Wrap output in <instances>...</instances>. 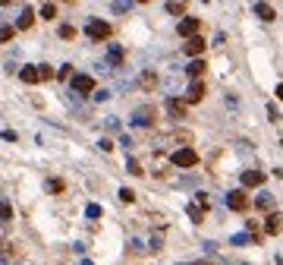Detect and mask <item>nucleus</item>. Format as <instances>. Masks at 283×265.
Returning a JSON list of instances; mask_svg holds the SVG:
<instances>
[{
  "label": "nucleus",
  "instance_id": "obj_12",
  "mask_svg": "<svg viewBox=\"0 0 283 265\" xmlns=\"http://www.w3.org/2000/svg\"><path fill=\"white\" fill-rule=\"evenodd\" d=\"M255 16L264 19V23H274V19H277V13H274L271 4H255Z\"/></svg>",
  "mask_w": 283,
  "mask_h": 265
},
{
  "label": "nucleus",
  "instance_id": "obj_27",
  "mask_svg": "<svg viewBox=\"0 0 283 265\" xmlns=\"http://www.w3.org/2000/svg\"><path fill=\"white\" fill-rule=\"evenodd\" d=\"M233 243H236V246H245V243H252V237H249V234H236Z\"/></svg>",
  "mask_w": 283,
  "mask_h": 265
},
{
  "label": "nucleus",
  "instance_id": "obj_11",
  "mask_svg": "<svg viewBox=\"0 0 283 265\" xmlns=\"http://www.w3.org/2000/svg\"><path fill=\"white\" fill-rule=\"evenodd\" d=\"M264 183V170H245L242 174V186H261Z\"/></svg>",
  "mask_w": 283,
  "mask_h": 265
},
{
  "label": "nucleus",
  "instance_id": "obj_21",
  "mask_svg": "<svg viewBox=\"0 0 283 265\" xmlns=\"http://www.w3.org/2000/svg\"><path fill=\"white\" fill-rule=\"evenodd\" d=\"M13 218V208H10V202H4L0 199V221H10Z\"/></svg>",
  "mask_w": 283,
  "mask_h": 265
},
{
  "label": "nucleus",
  "instance_id": "obj_9",
  "mask_svg": "<svg viewBox=\"0 0 283 265\" xmlns=\"http://www.w3.org/2000/svg\"><path fill=\"white\" fill-rule=\"evenodd\" d=\"M183 51H186V54H189V57H192V60H195V57H198V54L204 51V41H201V38L195 35V38H189V41L183 45Z\"/></svg>",
  "mask_w": 283,
  "mask_h": 265
},
{
  "label": "nucleus",
  "instance_id": "obj_17",
  "mask_svg": "<svg viewBox=\"0 0 283 265\" xmlns=\"http://www.w3.org/2000/svg\"><path fill=\"white\" fill-rule=\"evenodd\" d=\"M255 205H258V208H261V212H268V208H271V205H274V196H271V193H261V196H258V199H255Z\"/></svg>",
  "mask_w": 283,
  "mask_h": 265
},
{
  "label": "nucleus",
  "instance_id": "obj_2",
  "mask_svg": "<svg viewBox=\"0 0 283 265\" xmlns=\"http://www.w3.org/2000/svg\"><path fill=\"white\" fill-rule=\"evenodd\" d=\"M170 161H173L176 167H195L198 164V155H195L192 148H179V151H173V158H170Z\"/></svg>",
  "mask_w": 283,
  "mask_h": 265
},
{
  "label": "nucleus",
  "instance_id": "obj_30",
  "mask_svg": "<svg viewBox=\"0 0 283 265\" xmlns=\"http://www.w3.org/2000/svg\"><path fill=\"white\" fill-rule=\"evenodd\" d=\"M57 76H60V79H69V76H72V67H69V63H63V67H60V73H57Z\"/></svg>",
  "mask_w": 283,
  "mask_h": 265
},
{
  "label": "nucleus",
  "instance_id": "obj_26",
  "mask_svg": "<svg viewBox=\"0 0 283 265\" xmlns=\"http://www.w3.org/2000/svg\"><path fill=\"white\" fill-rule=\"evenodd\" d=\"M167 13L179 16V13H183V4H179V0H170V4H167Z\"/></svg>",
  "mask_w": 283,
  "mask_h": 265
},
{
  "label": "nucleus",
  "instance_id": "obj_34",
  "mask_svg": "<svg viewBox=\"0 0 283 265\" xmlns=\"http://www.w3.org/2000/svg\"><path fill=\"white\" fill-rule=\"evenodd\" d=\"M277 98H280V101H283V82H280V85H277Z\"/></svg>",
  "mask_w": 283,
  "mask_h": 265
},
{
  "label": "nucleus",
  "instance_id": "obj_33",
  "mask_svg": "<svg viewBox=\"0 0 283 265\" xmlns=\"http://www.w3.org/2000/svg\"><path fill=\"white\" fill-rule=\"evenodd\" d=\"M129 174L139 177V174H142V164H139V161H129Z\"/></svg>",
  "mask_w": 283,
  "mask_h": 265
},
{
  "label": "nucleus",
  "instance_id": "obj_22",
  "mask_svg": "<svg viewBox=\"0 0 283 265\" xmlns=\"http://www.w3.org/2000/svg\"><path fill=\"white\" fill-rule=\"evenodd\" d=\"M142 85H145V89H155V85H158V76H155V73H145V76H142Z\"/></svg>",
  "mask_w": 283,
  "mask_h": 265
},
{
  "label": "nucleus",
  "instance_id": "obj_25",
  "mask_svg": "<svg viewBox=\"0 0 283 265\" xmlns=\"http://www.w3.org/2000/svg\"><path fill=\"white\" fill-rule=\"evenodd\" d=\"M57 32H60V38H66V41H69V38H75V29L72 26H60Z\"/></svg>",
  "mask_w": 283,
  "mask_h": 265
},
{
  "label": "nucleus",
  "instance_id": "obj_31",
  "mask_svg": "<svg viewBox=\"0 0 283 265\" xmlns=\"http://www.w3.org/2000/svg\"><path fill=\"white\" fill-rule=\"evenodd\" d=\"M85 215H88V218H98V215H101V205H88Z\"/></svg>",
  "mask_w": 283,
  "mask_h": 265
},
{
  "label": "nucleus",
  "instance_id": "obj_5",
  "mask_svg": "<svg viewBox=\"0 0 283 265\" xmlns=\"http://www.w3.org/2000/svg\"><path fill=\"white\" fill-rule=\"evenodd\" d=\"M204 98V82H189V89H186V104H198Z\"/></svg>",
  "mask_w": 283,
  "mask_h": 265
},
{
  "label": "nucleus",
  "instance_id": "obj_14",
  "mask_svg": "<svg viewBox=\"0 0 283 265\" xmlns=\"http://www.w3.org/2000/svg\"><path fill=\"white\" fill-rule=\"evenodd\" d=\"M32 23H35V13L25 7L22 13H19V19H16V29H32Z\"/></svg>",
  "mask_w": 283,
  "mask_h": 265
},
{
  "label": "nucleus",
  "instance_id": "obj_19",
  "mask_svg": "<svg viewBox=\"0 0 283 265\" xmlns=\"http://www.w3.org/2000/svg\"><path fill=\"white\" fill-rule=\"evenodd\" d=\"M13 35H16V29H13V26H0V45L13 41Z\"/></svg>",
  "mask_w": 283,
  "mask_h": 265
},
{
  "label": "nucleus",
  "instance_id": "obj_35",
  "mask_svg": "<svg viewBox=\"0 0 283 265\" xmlns=\"http://www.w3.org/2000/svg\"><path fill=\"white\" fill-rule=\"evenodd\" d=\"M7 4H13V0H0V7H7Z\"/></svg>",
  "mask_w": 283,
  "mask_h": 265
},
{
  "label": "nucleus",
  "instance_id": "obj_6",
  "mask_svg": "<svg viewBox=\"0 0 283 265\" xmlns=\"http://www.w3.org/2000/svg\"><path fill=\"white\" fill-rule=\"evenodd\" d=\"M280 231H283V215H280V212H271L268 218H264V234L274 237V234H280Z\"/></svg>",
  "mask_w": 283,
  "mask_h": 265
},
{
  "label": "nucleus",
  "instance_id": "obj_20",
  "mask_svg": "<svg viewBox=\"0 0 283 265\" xmlns=\"http://www.w3.org/2000/svg\"><path fill=\"white\" fill-rule=\"evenodd\" d=\"M186 212H189V218H192L195 224H201V221H204V218H201V205H189Z\"/></svg>",
  "mask_w": 283,
  "mask_h": 265
},
{
  "label": "nucleus",
  "instance_id": "obj_1",
  "mask_svg": "<svg viewBox=\"0 0 283 265\" xmlns=\"http://www.w3.org/2000/svg\"><path fill=\"white\" fill-rule=\"evenodd\" d=\"M110 23H104V19H91V23L85 26V35L91 38V41H107L110 38Z\"/></svg>",
  "mask_w": 283,
  "mask_h": 265
},
{
  "label": "nucleus",
  "instance_id": "obj_4",
  "mask_svg": "<svg viewBox=\"0 0 283 265\" xmlns=\"http://www.w3.org/2000/svg\"><path fill=\"white\" fill-rule=\"evenodd\" d=\"M226 208H230V212H245V208H249V199H245L242 189H233V193H226Z\"/></svg>",
  "mask_w": 283,
  "mask_h": 265
},
{
  "label": "nucleus",
  "instance_id": "obj_10",
  "mask_svg": "<svg viewBox=\"0 0 283 265\" xmlns=\"http://www.w3.org/2000/svg\"><path fill=\"white\" fill-rule=\"evenodd\" d=\"M19 79H22V82H29V85H35V82H41V70H38V67H22Z\"/></svg>",
  "mask_w": 283,
  "mask_h": 265
},
{
  "label": "nucleus",
  "instance_id": "obj_3",
  "mask_svg": "<svg viewBox=\"0 0 283 265\" xmlns=\"http://www.w3.org/2000/svg\"><path fill=\"white\" fill-rule=\"evenodd\" d=\"M72 92H75V95H88V92H94V76H88V73L72 76Z\"/></svg>",
  "mask_w": 283,
  "mask_h": 265
},
{
  "label": "nucleus",
  "instance_id": "obj_7",
  "mask_svg": "<svg viewBox=\"0 0 283 265\" xmlns=\"http://www.w3.org/2000/svg\"><path fill=\"white\" fill-rule=\"evenodd\" d=\"M151 123H155V111L151 107H139L132 114V126H151Z\"/></svg>",
  "mask_w": 283,
  "mask_h": 265
},
{
  "label": "nucleus",
  "instance_id": "obj_32",
  "mask_svg": "<svg viewBox=\"0 0 283 265\" xmlns=\"http://www.w3.org/2000/svg\"><path fill=\"white\" fill-rule=\"evenodd\" d=\"M110 98V92L107 89H101V92H94V101H107Z\"/></svg>",
  "mask_w": 283,
  "mask_h": 265
},
{
  "label": "nucleus",
  "instance_id": "obj_28",
  "mask_svg": "<svg viewBox=\"0 0 283 265\" xmlns=\"http://www.w3.org/2000/svg\"><path fill=\"white\" fill-rule=\"evenodd\" d=\"M120 199H123V202H132V199H136V193H132V189H126V186H123V189H120Z\"/></svg>",
  "mask_w": 283,
  "mask_h": 265
},
{
  "label": "nucleus",
  "instance_id": "obj_13",
  "mask_svg": "<svg viewBox=\"0 0 283 265\" xmlns=\"http://www.w3.org/2000/svg\"><path fill=\"white\" fill-rule=\"evenodd\" d=\"M167 111L173 114V117H186V101H179V98H167Z\"/></svg>",
  "mask_w": 283,
  "mask_h": 265
},
{
  "label": "nucleus",
  "instance_id": "obj_8",
  "mask_svg": "<svg viewBox=\"0 0 283 265\" xmlns=\"http://www.w3.org/2000/svg\"><path fill=\"white\" fill-rule=\"evenodd\" d=\"M176 32H179L183 38H195V35H198V19H183V23L176 26Z\"/></svg>",
  "mask_w": 283,
  "mask_h": 265
},
{
  "label": "nucleus",
  "instance_id": "obj_29",
  "mask_svg": "<svg viewBox=\"0 0 283 265\" xmlns=\"http://www.w3.org/2000/svg\"><path fill=\"white\" fill-rule=\"evenodd\" d=\"M38 70H41V82H44V79H50V76H54V70H50L47 63H41V67H38Z\"/></svg>",
  "mask_w": 283,
  "mask_h": 265
},
{
  "label": "nucleus",
  "instance_id": "obj_15",
  "mask_svg": "<svg viewBox=\"0 0 283 265\" xmlns=\"http://www.w3.org/2000/svg\"><path fill=\"white\" fill-rule=\"evenodd\" d=\"M204 67H208V63H204V60H198V57H195V60L186 67V73H189V76H195V79H198V76L204 73Z\"/></svg>",
  "mask_w": 283,
  "mask_h": 265
},
{
  "label": "nucleus",
  "instance_id": "obj_16",
  "mask_svg": "<svg viewBox=\"0 0 283 265\" xmlns=\"http://www.w3.org/2000/svg\"><path fill=\"white\" fill-rule=\"evenodd\" d=\"M107 63H123V48H117V45H110V51H107Z\"/></svg>",
  "mask_w": 283,
  "mask_h": 265
},
{
  "label": "nucleus",
  "instance_id": "obj_36",
  "mask_svg": "<svg viewBox=\"0 0 283 265\" xmlns=\"http://www.w3.org/2000/svg\"><path fill=\"white\" fill-rule=\"evenodd\" d=\"M139 4H148V0H139Z\"/></svg>",
  "mask_w": 283,
  "mask_h": 265
},
{
  "label": "nucleus",
  "instance_id": "obj_18",
  "mask_svg": "<svg viewBox=\"0 0 283 265\" xmlns=\"http://www.w3.org/2000/svg\"><path fill=\"white\" fill-rule=\"evenodd\" d=\"M63 189H66V183H63V180H57V177H54V180H47V193H54V196H60Z\"/></svg>",
  "mask_w": 283,
  "mask_h": 265
},
{
  "label": "nucleus",
  "instance_id": "obj_23",
  "mask_svg": "<svg viewBox=\"0 0 283 265\" xmlns=\"http://www.w3.org/2000/svg\"><path fill=\"white\" fill-rule=\"evenodd\" d=\"M132 7V0H113V13H126Z\"/></svg>",
  "mask_w": 283,
  "mask_h": 265
},
{
  "label": "nucleus",
  "instance_id": "obj_24",
  "mask_svg": "<svg viewBox=\"0 0 283 265\" xmlns=\"http://www.w3.org/2000/svg\"><path fill=\"white\" fill-rule=\"evenodd\" d=\"M54 16H57V7L54 4H44L41 7V19H54Z\"/></svg>",
  "mask_w": 283,
  "mask_h": 265
}]
</instances>
